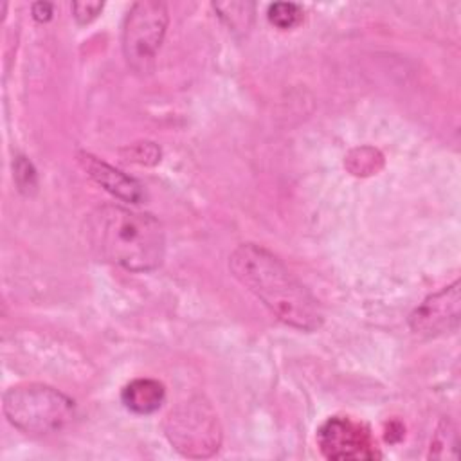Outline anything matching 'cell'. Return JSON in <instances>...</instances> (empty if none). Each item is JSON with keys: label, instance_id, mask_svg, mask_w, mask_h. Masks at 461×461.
Listing matches in <instances>:
<instances>
[{"label": "cell", "instance_id": "13", "mask_svg": "<svg viewBox=\"0 0 461 461\" xmlns=\"http://www.w3.org/2000/svg\"><path fill=\"white\" fill-rule=\"evenodd\" d=\"M32 16L38 22H47L52 18V4L49 2H36L32 5Z\"/></svg>", "mask_w": 461, "mask_h": 461}, {"label": "cell", "instance_id": "5", "mask_svg": "<svg viewBox=\"0 0 461 461\" xmlns=\"http://www.w3.org/2000/svg\"><path fill=\"white\" fill-rule=\"evenodd\" d=\"M169 14L167 5L158 0L135 2L122 23V54L128 65L148 74L155 67L157 52L162 45Z\"/></svg>", "mask_w": 461, "mask_h": 461}, {"label": "cell", "instance_id": "11", "mask_svg": "<svg viewBox=\"0 0 461 461\" xmlns=\"http://www.w3.org/2000/svg\"><path fill=\"white\" fill-rule=\"evenodd\" d=\"M101 11H103V2H74L72 4L74 18L81 25L95 20Z\"/></svg>", "mask_w": 461, "mask_h": 461}, {"label": "cell", "instance_id": "9", "mask_svg": "<svg viewBox=\"0 0 461 461\" xmlns=\"http://www.w3.org/2000/svg\"><path fill=\"white\" fill-rule=\"evenodd\" d=\"M121 400L135 414H153L166 400V387L153 378H135L122 387Z\"/></svg>", "mask_w": 461, "mask_h": 461}, {"label": "cell", "instance_id": "4", "mask_svg": "<svg viewBox=\"0 0 461 461\" xmlns=\"http://www.w3.org/2000/svg\"><path fill=\"white\" fill-rule=\"evenodd\" d=\"M164 430L169 443L187 457H209L221 445L218 416L202 398H191L171 409Z\"/></svg>", "mask_w": 461, "mask_h": 461}, {"label": "cell", "instance_id": "12", "mask_svg": "<svg viewBox=\"0 0 461 461\" xmlns=\"http://www.w3.org/2000/svg\"><path fill=\"white\" fill-rule=\"evenodd\" d=\"M14 176H16V182H18V185H20V189H25V187H34L36 184H34V178H36V175H34V169H32V166H31V162H27L23 157H18V160H16V166H14Z\"/></svg>", "mask_w": 461, "mask_h": 461}, {"label": "cell", "instance_id": "1", "mask_svg": "<svg viewBox=\"0 0 461 461\" xmlns=\"http://www.w3.org/2000/svg\"><path fill=\"white\" fill-rule=\"evenodd\" d=\"M229 270L285 324L301 331H315L322 326L324 313L319 301L265 247L238 245L229 256Z\"/></svg>", "mask_w": 461, "mask_h": 461}, {"label": "cell", "instance_id": "8", "mask_svg": "<svg viewBox=\"0 0 461 461\" xmlns=\"http://www.w3.org/2000/svg\"><path fill=\"white\" fill-rule=\"evenodd\" d=\"M79 162H81L83 169L103 189H106L110 194L117 196L119 200H124L130 203H139L144 198L142 185L135 178L124 175L122 171L112 167L110 164L99 160L97 157H94L90 153H79Z\"/></svg>", "mask_w": 461, "mask_h": 461}, {"label": "cell", "instance_id": "3", "mask_svg": "<svg viewBox=\"0 0 461 461\" xmlns=\"http://www.w3.org/2000/svg\"><path fill=\"white\" fill-rule=\"evenodd\" d=\"M4 414L27 434H47L74 418V402L43 384H18L4 393Z\"/></svg>", "mask_w": 461, "mask_h": 461}, {"label": "cell", "instance_id": "2", "mask_svg": "<svg viewBox=\"0 0 461 461\" xmlns=\"http://www.w3.org/2000/svg\"><path fill=\"white\" fill-rule=\"evenodd\" d=\"M85 238L99 259L130 272L155 270L166 254L162 223L121 205L95 207L85 220Z\"/></svg>", "mask_w": 461, "mask_h": 461}, {"label": "cell", "instance_id": "10", "mask_svg": "<svg viewBox=\"0 0 461 461\" xmlns=\"http://www.w3.org/2000/svg\"><path fill=\"white\" fill-rule=\"evenodd\" d=\"M267 16L274 27H277L281 31H288L301 23L303 7L294 2H276L268 7Z\"/></svg>", "mask_w": 461, "mask_h": 461}, {"label": "cell", "instance_id": "7", "mask_svg": "<svg viewBox=\"0 0 461 461\" xmlns=\"http://www.w3.org/2000/svg\"><path fill=\"white\" fill-rule=\"evenodd\" d=\"M461 312L459 281L441 288L429 295L414 312L409 315V326L412 333L421 337H436L448 333L457 328Z\"/></svg>", "mask_w": 461, "mask_h": 461}, {"label": "cell", "instance_id": "6", "mask_svg": "<svg viewBox=\"0 0 461 461\" xmlns=\"http://www.w3.org/2000/svg\"><path fill=\"white\" fill-rule=\"evenodd\" d=\"M317 445L324 457L337 461L375 459L380 456L369 427L349 416L328 418L317 430Z\"/></svg>", "mask_w": 461, "mask_h": 461}]
</instances>
